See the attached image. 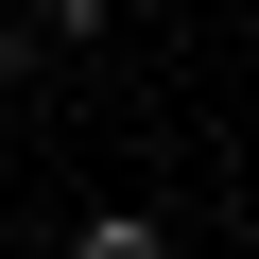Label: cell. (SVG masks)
<instances>
[{"mask_svg":"<svg viewBox=\"0 0 259 259\" xmlns=\"http://www.w3.org/2000/svg\"><path fill=\"white\" fill-rule=\"evenodd\" d=\"M69 259H173V225H156V207H87V225H69Z\"/></svg>","mask_w":259,"mask_h":259,"instance_id":"1","label":"cell"},{"mask_svg":"<svg viewBox=\"0 0 259 259\" xmlns=\"http://www.w3.org/2000/svg\"><path fill=\"white\" fill-rule=\"evenodd\" d=\"M35 69H52V35L18 18V0H0V87H35Z\"/></svg>","mask_w":259,"mask_h":259,"instance_id":"3","label":"cell"},{"mask_svg":"<svg viewBox=\"0 0 259 259\" xmlns=\"http://www.w3.org/2000/svg\"><path fill=\"white\" fill-rule=\"evenodd\" d=\"M35 259H69V242H35Z\"/></svg>","mask_w":259,"mask_h":259,"instance_id":"4","label":"cell"},{"mask_svg":"<svg viewBox=\"0 0 259 259\" xmlns=\"http://www.w3.org/2000/svg\"><path fill=\"white\" fill-rule=\"evenodd\" d=\"M18 18H35L52 52H87V35H121V18H139V0H18Z\"/></svg>","mask_w":259,"mask_h":259,"instance_id":"2","label":"cell"}]
</instances>
